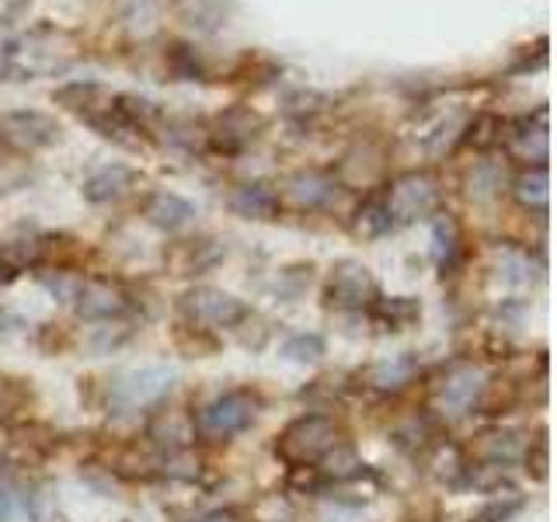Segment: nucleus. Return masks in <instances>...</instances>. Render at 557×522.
Here are the masks:
<instances>
[{"label":"nucleus","instance_id":"obj_1","mask_svg":"<svg viewBox=\"0 0 557 522\" xmlns=\"http://www.w3.org/2000/svg\"><path fill=\"white\" fill-rule=\"evenodd\" d=\"M81 57L77 35H70L66 28H32L22 39H14L8 46L11 60V77L17 80H39V77H60Z\"/></svg>","mask_w":557,"mask_h":522},{"label":"nucleus","instance_id":"obj_2","mask_svg":"<svg viewBox=\"0 0 557 522\" xmlns=\"http://www.w3.org/2000/svg\"><path fill=\"white\" fill-rule=\"evenodd\" d=\"M52 101L60 109L74 112L77 119H84L87 126L98 129L104 139H115L122 147H139V133L133 129V122L122 115V104H119V91L95 80H74V84H63Z\"/></svg>","mask_w":557,"mask_h":522},{"label":"nucleus","instance_id":"obj_3","mask_svg":"<svg viewBox=\"0 0 557 522\" xmlns=\"http://www.w3.org/2000/svg\"><path fill=\"white\" fill-rule=\"evenodd\" d=\"M338 446H342V428L335 418L304 414V418H296V422H289L283 435L275 439V457L296 470H304V467L321 463L327 452Z\"/></svg>","mask_w":557,"mask_h":522},{"label":"nucleus","instance_id":"obj_4","mask_svg":"<svg viewBox=\"0 0 557 522\" xmlns=\"http://www.w3.org/2000/svg\"><path fill=\"white\" fill-rule=\"evenodd\" d=\"M258 414V397L251 390H231L213 397L202 405L191 418V435H199L206 443H226L237 432H244Z\"/></svg>","mask_w":557,"mask_h":522},{"label":"nucleus","instance_id":"obj_5","mask_svg":"<svg viewBox=\"0 0 557 522\" xmlns=\"http://www.w3.org/2000/svg\"><path fill=\"white\" fill-rule=\"evenodd\" d=\"M440 202H443V188L435 182V174H429V171L397 174V178H391V185H387V199H383L394 226L435 216L440 213Z\"/></svg>","mask_w":557,"mask_h":522},{"label":"nucleus","instance_id":"obj_6","mask_svg":"<svg viewBox=\"0 0 557 522\" xmlns=\"http://www.w3.org/2000/svg\"><path fill=\"white\" fill-rule=\"evenodd\" d=\"M178 310L191 327H202V331L237 327L248 318V307H244L237 296L223 293L216 286H191L188 293H182Z\"/></svg>","mask_w":557,"mask_h":522},{"label":"nucleus","instance_id":"obj_7","mask_svg":"<svg viewBox=\"0 0 557 522\" xmlns=\"http://www.w3.org/2000/svg\"><path fill=\"white\" fill-rule=\"evenodd\" d=\"M487 387V370L481 362H453L432 390V405L446 418H463L478 405Z\"/></svg>","mask_w":557,"mask_h":522},{"label":"nucleus","instance_id":"obj_8","mask_svg":"<svg viewBox=\"0 0 557 522\" xmlns=\"http://www.w3.org/2000/svg\"><path fill=\"white\" fill-rule=\"evenodd\" d=\"M261 133H265V115L255 112L251 104H234V109H223L206 129V144L216 153H244L255 147Z\"/></svg>","mask_w":557,"mask_h":522},{"label":"nucleus","instance_id":"obj_9","mask_svg":"<svg viewBox=\"0 0 557 522\" xmlns=\"http://www.w3.org/2000/svg\"><path fill=\"white\" fill-rule=\"evenodd\" d=\"M324 300L335 310H362L376 300V278L356 258H342L327 275Z\"/></svg>","mask_w":557,"mask_h":522},{"label":"nucleus","instance_id":"obj_10","mask_svg":"<svg viewBox=\"0 0 557 522\" xmlns=\"http://www.w3.org/2000/svg\"><path fill=\"white\" fill-rule=\"evenodd\" d=\"M60 122L46 115V112H35V109H14L0 115V144H8L17 153H32V150H42L52 147L60 139Z\"/></svg>","mask_w":557,"mask_h":522},{"label":"nucleus","instance_id":"obj_11","mask_svg":"<svg viewBox=\"0 0 557 522\" xmlns=\"http://www.w3.org/2000/svg\"><path fill=\"white\" fill-rule=\"evenodd\" d=\"M174 387V373L164 365H144V370H129L126 376L115 380L112 387V408L115 411H139L157 405L161 397H168Z\"/></svg>","mask_w":557,"mask_h":522},{"label":"nucleus","instance_id":"obj_12","mask_svg":"<svg viewBox=\"0 0 557 522\" xmlns=\"http://www.w3.org/2000/svg\"><path fill=\"white\" fill-rule=\"evenodd\" d=\"M502 139L516 161H522L527 167H544L550 157V122H547V109H536L530 115H519L516 122L502 129Z\"/></svg>","mask_w":557,"mask_h":522},{"label":"nucleus","instance_id":"obj_13","mask_svg":"<svg viewBox=\"0 0 557 522\" xmlns=\"http://www.w3.org/2000/svg\"><path fill=\"white\" fill-rule=\"evenodd\" d=\"M470 115H474V112L460 109V104H449V109H432L425 119L414 122V139L429 153H446L463 139Z\"/></svg>","mask_w":557,"mask_h":522},{"label":"nucleus","instance_id":"obj_14","mask_svg":"<svg viewBox=\"0 0 557 522\" xmlns=\"http://www.w3.org/2000/svg\"><path fill=\"white\" fill-rule=\"evenodd\" d=\"M383 174H387V150L376 139H362L342 157L335 182L345 188H373L383 182Z\"/></svg>","mask_w":557,"mask_h":522},{"label":"nucleus","instance_id":"obj_15","mask_svg":"<svg viewBox=\"0 0 557 522\" xmlns=\"http://www.w3.org/2000/svg\"><path fill=\"white\" fill-rule=\"evenodd\" d=\"M46 254V234L35 226H17L0 240V283H14L17 275L35 269Z\"/></svg>","mask_w":557,"mask_h":522},{"label":"nucleus","instance_id":"obj_16","mask_svg":"<svg viewBox=\"0 0 557 522\" xmlns=\"http://www.w3.org/2000/svg\"><path fill=\"white\" fill-rule=\"evenodd\" d=\"M70 303H74V310L87 321H109V318H119V313H126V307H129L122 286H115L112 278H95V275L91 278L81 275L77 293Z\"/></svg>","mask_w":557,"mask_h":522},{"label":"nucleus","instance_id":"obj_17","mask_svg":"<svg viewBox=\"0 0 557 522\" xmlns=\"http://www.w3.org/2000/svg\"><path fill=\"white\" fill-rule=\"evenodd\" d=\"M335 174L318 171V167H307V171H296L286 178V202L300 213H313V209H324L331 199H335Z\"/></svg>","mask_w":557,"mask_h":522},{"label":"nucleus","instance_id":"obj_18","mask_svg":"<svg viewBox=\"0 0 557 522\" xmlns=\"http://www.w3.org/2000/svg\"><path fill=\"white\" fill-rule=\"evenodd\" d=\"M414 376H418V359H414L411 352L376 359L373 365H366V370H362V383H366V387L380 390V394H397V390H405Z\"/></svg>","mask_w":557,"mask_h":522},{"label":"nucleus","instance_id":"obj_19","mask_svg":"<svg viewBox=\"0 0 557 522\" xmlns=\"http://www.w3.org/2000/svg\"><path fill=\"white\" fill-rule=\"evenodd\" d=\"M144 220L157 226V231L174 234V231H185V226L196 220V206L182 199L178 191H153L144 202Z\"/></svg>","mask_w":557,"mask_h":522},{"label":"nucleus","instance_id":"obj_20","mask_svg":"<svg viewBox=\"0 0 557 522\" xmlns=\"http://www.w3.org/2000/svg\"><path fill=\"white\" fill-rule=\"evenodd\" d=\"M278 209H283V199H278V191L272 185H261V182H251V185H240L231 191V213L240 216V220H275Z\"/></svg>","mask_w":557,"mask_h":522},{"label":"nucleus","instance_id":"obj_21","mask_svg":"<svg viewBox=\"0 0 557 522\" xmlns=\"http://www.w3.org/2000/svg\"><path fill=\"white\" fill-rule=\"evenodd\" d=\"M223 258V248L216 240L199 237V240H178L174 248L168 251V269L174 275H202L216 265Z\"/></svg>","mask_w":557,"mask_h":522},{"label":"nucleus","instance_id":"obj_22","mask_svg":"<svg viewBox=\"0 0 557 522\" xmlns=\"http://www.w3.org/2000/svg\"><path fill=\"white\" fill-rule=\"evenodd\" d=\"M139 182V174L126 164H104L84 178V199L87 202H115Z\"/></svg>","mask_w":557,"mask_h":522},{"label":"nucleus","instance_id":"obj_23","mask_svg":"<svg viewBox=\"0 0 557 522\" xmlns=\"http://www.w3.org/2000/svg\"><path fill=\"white\" fill-rule=\"evenodd\" d=\"M512 196L522 209H527V213L544 216L547 206H550V171H547V164L519 171L516 182H512Z\"/></svg>","mask_w":557,"mask_h":522},{"label":"nucleus","instance_id":"obj_24","mask_svg":"<svg viewBox=\"0 0 557 522\" xmlns=\"http://www.w3.org/2000/svg\"><path fill=\"white\" fill-rule=\"evenodd\" d=\"M370 310H373V321L383 331H405L422 318V303H418L414 296H391V300H380L376 296Z\"/></svg>","mask_w":557,"mask_h":522},{"label":"nucleus","instance_id":"obj_25","mask_svg":"<svg viewBox=\"0 0 557 522\" xmlns=\"http://www.w3.org/2000/svg\"><path fill=\"white\" fill-rule=\"evenodd\" d=\"M527 449V439H522L519 432H509V428H492V432H481L478 443H474V452L487 463H509L516 460L519 452Z\"/></svg>","mask_w":557,"mask_h":522},{"label":"nucleus","instance_id":"obj_26","mask_svg":"<svg viewBox=\"0 0 557 522\" xmlns=\"http://www.w3.org/2000/svg\"><path fill=\"white\" fill-rule=\"evenodd\" d=\"M495 272L505 286H527L533 283V254L522 251V248H512V244H498L495 248Z\"/></svg>","mask_w":557,"mask_h":522},{"label":"nucleus","instance_id":"obj_27","mask_svg":"<svg viewBox=\"0 0 557 522\" xmlns=\"http://www.w3.org/2000/svg\"><path fill=\"white\" fill-rule=\"evenodd\" d=\"M460 223L453 220L449 213H435L432 216V258L435 265H440L443 272L453 269V261H457L460 254Z\"/></svg>","mask_w":557,"mask_h":522},{"label":"nucleus","instance_id":"obj_28","mask_svg":"<svg viewBox=\"0 0 557 522\" xmlns=\"http://www.w3.org/2000/svg\"><path fill=\"white\" fill-rule=\"evenodd\" d=\"M394 231V220L387 213V206H383V199H366L356 216H352V234L359 240H380L383 234Z\"/></svg>","mask_w":557,"mask_h":522},{"label":"nucleus","instance_id":"obj_29","mask_svg":"<svg viewBox=\"0 0 557 522\" xmlns=\"http://www.w3.org/2000/svg\"><path fill=\"white\" fill-rule=\"evenodd\" d=\"M467 199L470 202H492L502 185H505V174L495 161H478L474 167L467 171Z\"/></svg>","mask_w":557,"mask_h":522},{"label":"nucleus","instance_id":"obj_30","mask_svg":"<svg viewBox=\"0 0 557 522\" xmlns=\"http://www.w3.org/2000/svg\"><path fill=\"white\" fill-rule=\"evenodd\" d=\"M502 129H505V122L498 115H492V112H474V115H470V122H467L460 144H474L478 150H487V147L502 144Z\"/></svg>","mask_w":557,"mask_h":522},{"label":"nucleus","instance_id":"obj_31","mask_svg":"<svg viewBox=\"0 0 557 522\" xmlns=\"http://www.w3.org/2000/svg\"><path fill=\"white\" fill-rule=\"evenodd\" d=\"M234 0H182V11L188 17V25H199V28H216L226 11H231Z\"/></svg>","mask_w":557,"mask_h":522},{"label":"nucleus","instance_id":"obj_32","mask_svg":"<svg viewBox=\"0 0 557 522\" xmlns=\"http://www.w3.org/2000/svg\"><path fill=\"white\" fill-rule=\"evenodd\" d=\"M32 178V167L25 161V153L11 150L8 144H0V191H14Z\"/></svg>","mask_w":557,"mask_h":522},{"label":"nucleus","instance_id":"obj_33","mask_svg":"<svg viewBox=\"0 0 557 522\" xmlns=\"http://www.w3.org/2000/svg\"><path fill=\"white\" fill-rule=\"evenodd\" d=\"M28 509V495L11 474H0V522H17Z\"/></svg>","mask_w":557,"mask_h":522},{"label":"nucleus","instance_id":"obj_34","mask_svg":"<svg viewBox=\"0 0 557 522\" xmlns=\"http://www.w3.org/2000/svg\"><path fill=\"white\" fill-rule=\"evenodd\" d=\"M324 356V338L321 335H289L283 341V359L289 362H318Z\"/></svg>","mask_w":557,"mask_h":522},{"label":"nucleus","instance_id":"obj_35","mask_svg":"<svg viewBox=\"0 0 557 522\" xmlns=\"http://www.w3.org/2000/svg\"><path fill=\"white\" fill-rule=\"evenodd\" d=\"M168 70L174 74V80H202V63L196 57V49H188V46H171Z\"/></svg>","mask_w":557,"mask_h":522},{"label":"nucleus","instance_id":"obj_36","mask_svg":"<svg viewBox=\"0 0 557 522\" xmlns=\"http://www.w3.org/2000/svg\"><path fill=\"white\" fill-rule=\"evenodd\" d=\"M157 14H161V4H157V0H126V4H122V22H126L133 32H150Z\"/></svg>","mask_w":557,"mask_h":522},{"label":"nucleus","instance_id":"obj_37","mask_svg":"<svg viewBox=\"0 0 557 522\" xmlns=\"http://www.w3.org/2000/svg\"><path fill=\"white\" fill-rule=\"evenodd\" d=\"M432 474L443 477L449 484H457L463 477V460H460V449L457 446H440V452H435L432 460Z\"/></svg>","mask_w":557,"mask_h":522},{"label":"nucleus","instance_id":"obj_38","mask_svg":"<svg viewBox=\"0 0 557 522\" xmlns=\"http://www.w3.org/2000/svg\"><path fill=\"white\" fill-rule=\"evenodd\" d=\"M196 522H240V519L234 512H209V515H202Z\"/></svg>","mask_w":557,"mask_h":522},{"label":"nucleus","instance_id":"obj_39","mask_svg":"<svg viewBox=\"0 0 557 522\" xmlns=\"http://www.w3.org/2000/svg\"><path fill=\"white\" fill-rule=\"evenodd\" d=\"M11 77V60H8V46L0 42V80Z\"/></svg>","mask_w":557,"mask_h":522},{"label":"nucleus","instance_id":"obj_40","mask_svg":"<svg viewBox=\"0 0 557 522\" xmlns=\"http://www.w3.org/2000/svg\"><path fill=\"white\" fill-rule=\"evenodd\" d=\"M14 324V318H11V313H4V310H0V335H4V331Z\"/></svg>","mask_w":557,"mask_h":522},{"label":"nucleus","instance_id":"obj_41","mask_svg":"<svg viewBox=\"0 0 557 522\" xmlns=\"http://www.w3.org/2000/svg\"><path fill=\"white\" fill-rule=\"evenodd\" d=\"M11 394V387H8V383L4 380H0V408H4V397Z\"/></svg>","mask_w":557,"mask_h":522}]
</instances>
